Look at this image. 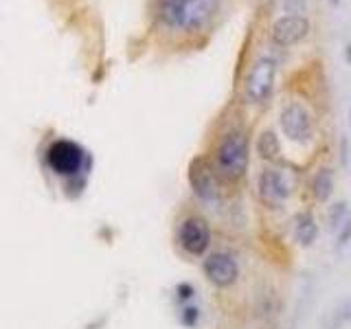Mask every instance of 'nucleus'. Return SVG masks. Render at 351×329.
<instances>
[{"instance_id": "obj_1", "label": "nucleus", "mask_w": 351, "mask_h": 329, "mask_svg": "<svg viewBox=\"0 0 351 329\" xmlns=\"http://www.w3.org/2000/svg\"><path fill=\"white\" fill-rule=\"evenodd\" d=\"M42 167L69 197H77L88 184L93 156L73 138H51L42 149Z\"/></svg>"}, {"instance_id": "obj_2", "label": "nucleus", "mask_w": 351, "mask_h": 329, "mask_svg": "<svg viewBox=\"0 0 351 329\" xmlns=\"http://www.w3.org/2000/svg\"><path fill=\"white\" fill-rule=\"evenodd\" d=\"M219 9V0H156V16L171 31H197Z\"/></svg>"}, {"instance_id": "obj_3", "label": "nucleus", "mask_w": 351, "mask_h": 329, "mask_svg": "<svg viewBox=\"0 0 351 329\" xmlns=\"http://www.w3.org/2000/svg\"><path fill=\"white\" fill-rule=\"evenodd\" d=\"M250 160V149H248V138L241 130H230L224 138L219 141L215 149V167L224 180H239L248 169Z\"/></svg>"}, {"instance_id": "obj_4", "label": "nucleus", "mask_w": 351, "mask_h": 329, "mask_svg": "<svg viewBox=\"0 0 351 329\" xmlns=\"http://www.w3.org/2000/svg\"><path fill=\"white\" fill-rule=\"evenodd\" d=\"M219 171L215 162L206 156H195L189 162V171H186V180L193 195L204 204H215L222 197V182H219Z\"/></svg>"}, {"instance_id": "obj_5", "label": "nucleus", "mask_w": 351, "mask_h": 329, "mask_svg": "<svg viewBox=\"0 0 351 329\" xmlns=\"http://www.w3.org/2000/svg\"><path fill=\"white\" fill-rule=\"evenodd\" d=\"M211 224L202 215H186L178 226V244L191 257H204L211 248Z\"/></svg>"}, {"instance_id": "obj_6", "label": "nucleus", "mask_w": 351, "mask_h": 329, "mask_svg": "<svg viewBox=\"0 0 351 329\" xmlns=\"http://www.w3.org/2000/svg\"><path fill=\"white\" fill-rule=\"evenodd\" d=\"M274 80H277V62L268 55L259 58L246 75L244 95L250 103H266L272 95Z\"/></svg>"}, {"instance_id": "obj_7", "label": "nucleus", "mask_w": 351, "mask_h": 329, "mask_svg": "<svg viewBox=\"0 0 351 329\" xmlns=\"http://www.w3.org/2000/svg\"><path fill=\"white\" fill-rule=\"evenodd\" d=\"M202 272L206 281L217 290L233 288L239 279V263L226 250H213L202 259Z\"/></svg>"}, {"instance_id": "obj_8", "label": "nucleus", "mask_w": 351, "mask_h": 329, "mask_svg": "<svg viewBox=\"0 0 351 329\" xmlns=\"http://www.w3.org/2000/svg\"><path fill=\"white\" fill-rule=\"evenodd\" d=\"M279 125L292 143H310L314 138V119L299 101L285 103L279 112Z\"/></svg>"}, {"instance_id": "obj_9", "label": "nucleus", "mask_w": 351, "mask_h": 329, "mask_svg": "<svg viewBox=\"0 0 351 329\" xmlns=\"http://www.w3.org/2000/svg\"><path fill=\"white\" fill-rule=\"evenodd\" d=\"M257 195L263 206L268 208H279L285 200L290 197V184L288 178L274 167L261 169L257 178Z\"/></svg>"}, {"instance_id": "obj_10", "label": "nucleus", "mask_w": 351, "mask_h": 329, "mask_svg": "<svg viewBox=\"0 0 351 329\" xmlns=\"http://www.w3.org/2000/svg\"><path fill=\"white\" fill-rule=\"evenodd\" d=\"M307 33H310V20L305 16H281L274 20L270 29V38L279 47H292V44L301 42Z\"/></svg>"}, {"instance_id": "obj_11", "label": "nucleus", "mask_w": 351, "mask_h": 329, "mask_svg": "<svg viewBox=\"0 0 351 329\" xmlns=\"http://www.w3.org/2000/svg\"><path fill=\"white\" fill-rule=\"evenodd\" d=\"M292 237L301 248H310L318 237V222L312 211H301L292 222Z\"/></svg>"}, {"instance_id": "obj_12", "label": "nucleus", "mask_w": 351, "mask_h": 329, "mask_svg": "<svg viewBox=\"0 0 351 329\" xmlns=\"http://www.w3.org/2000/svg\"><path fill=\"white\" fill-rule=\"evenodd\" d=\"M312 195L316 202H329L334 195V169L332 167H318L312 178Z\"/></svg>"}, {"instance_id": "obj_13", "label": "nucleus", "mask_w": 351, "mask_h": 329, "mask_svg": "<svg viewBox=\"0 0 351 329\" xmlns=\"http://www.w3.org/2000/svg\"><path fill=\"white\" fill-rule=\"evenodd\" d=\"M259 158L263 160H277L281 154V143L279 136L274 134L272 130H263L261 134L257 136V145H255Z\"/></svg>"}, {"instance_id": "obj_14", "label": "nucleus", "mask_w": 351, "mask_h": 329, "mask_svg": "<svg viewBox=\"0 0 351 329\" xmlns=\"http://www.w3.org/2000/svg\"><path fill=\"white\" fill-rule=\"evenodd\" d=\"M349 215H351V213H349V204H347V200H338V202H334L332 206L327 208V226L336 233V230L347 222V217H349Z\"/></svg>"}, {"instance_id": "obj_15", "label": "nucleus", "mask_w": 351, "mask_h": 329, "mask_svg": "<svg viewBox=\"0 0 351 329\" xmlns=\"http://www.w3.org/2000/svg\"><path fill=\"white\" fill-rule=\"evenodd\" d=\"M349 323H351V299H345L334 307L332 314H329L327 327L329 329H343Z\"/></svg>"}, {"instance_id": "obj_16", "label": "nucleus", "mask_w": 351, "mask_h": 329, "mask_svg": "<svg viewBox=\"0 0 351 329\" xmlns=\"http://www.w3.org/2000/svg\"><path fill=\"white\" fill-rule=\"evenodd\" d=\"M200 318H202V310H200V307H197L195 303L182 305L180 310H178V321H180V325L186 327V329L197 327V323H200Z\"/></svg>"}, {"instance_id": "obj_17", "label": "nucleus", "mask_w": 351, "mask_h": 329, "mask_svg": "<svg viewBox=\"0 0 351 329\" xmlns=\"http://www.w3.org/2000/svg\"><path fill=\"white\" fill-rule=\"evenodd\" d=\"M173 299H176V303H178L180 307L182 305H189L195 299V285L189 283V281H180L173 288Z\"/></svg>"}, {"instance_id": "obj_18", "label": "nucleus", "mask_w": 351, "mask_h": 329, "mask_svg": "<svg viewBox=\"0 0 351 329\" xmlns=\"http://www.w3.org/2000/svg\"><path fill=\"white\" fill-rule=\"evenodd\" d=\"M283 7L290 16H305L310 11V0H283Z\"/></svg>"}, {"instance_id": "obj_19", "label": "nucleus", "mask_w": 351, "mask_h": 329, "mask_svg": "<svg viewBox=\"0 0 351 329\" xmlns=\"http://www.w3.org/2000/svg\"><path fill=\"white\" fill-rule=\"evenodd\" d=\"M349 241H351V215L347 217V222L336 230V244H334V248L343 250L349 244Z\"/></svg>"}, {"instance_id": "obj_20", "label": "nucleus", "mask_w": 351, "mask_h": 329, "mask_svg": "<svg viewBox=\"0 0 351 329\" xmlns=\"http://www.w3.org/2000/svg\"><path fill=\"white\" fill-rule=\"evenodd\" d=\"M349 160H351V145H349V136L343 134L340 136V145H338V164L343 169L349 167Z\"/></svg>"}, {"instance_id": "obj_21", "label": "nucleus", "mask_w": 351, "mask_h": 329, "mask_svg": "<svg viewBox=\"0 0 351 329\" xmlns=\"http://www.w3.org/2000/svg\"><path fill=\"white\" fill-rule=\"evenodd\" d=\"M345 60H347V64H351V42L345 47Z\"/></svg>"}, {"instance_id": "obj_22", "label": "nucleus", "mask_w": 351, "mask_h": 329, "mask_svg": "<svg viewBox=\"0 0 351 329\" xmlns=\"http://www.w3.org/2000/svg\"><path fill=\"white\" fill-rule=\"evenodd\" d=\"M329 3H332V5H334V7H336V5H338V3H340V0H329Z\"/></svg>"}, {"instance_id": "obj_23", "label": "nucleus", "mask_w": 351, "mask_h": 329, "mask_svg": "<svg viewBox=\"0 0 351 329\" xmlns=\"http://www.w3.org/2000/svg\"><path fill=\"white\" fill-rule=\"evenodd\" d=\"M349 123H351V103H349Z\"/></svg>"}]
</instances>
